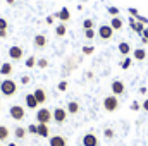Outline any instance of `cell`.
I'll list each match as a JSON object with an SVG mask.
<instances>
[{"instance_id":"31","label":"cell","mask_w":148,"mask_h":146,"mask_svg":"<svg viewBox=\"0 0 148 146\" xmlns=\"http://www.w3.org/2000/svg\"><path fill=\"white\" fill-rule=\"evenodd\" d=\"M57 89H59V91H62V93H64V91H67V81H60V83L57 84Z\"/></svg>"},{"instance_id":"7","label":"cell","mask_w":148,"mask_h":146,"mask_svg":"<svg viewBox=\"0 0 148 146\" xmlns=\"http://www.w3.org/2000/svg\"><path fill=\"white\" fill-rule=\"evenodd\" d=\"M52 113H53V122H57V124H64V122H66V119H67V110H66V108L57 107Z\"/></svg>"},{"instance_id":"26","label":"cell","mask_w":148,"mask_h":146,"mask_svg":"<svg viewBox=\"0 0 148 146\" xmlns=\"http://www.w3.org/2000/svg\"><path fill=\"white\" fill-rule=\"evenodd\" d=\"M131 64H133V59H129V57H126V59H124V60L121 62V67H122V69L126 71V69H129V67H131Z\"/></svg>"},{"instance_id":"20","label":"cell","mask_w":148,"mask_h":146,"mask_svg":"<svg viewBox=\"0 0 148 146\" xmlns=\"http://www.w3.org/2000/svg\"><path fill=\"white\" fill-rule=\"evenodd\" d=\"M26 132H28V129L23 127V126H17V127L14 129V136H16L17 139H24V138H26Z\"/></svg>"},{"instance_id":"17","label":"cell","mask_w":148,"mask_h":146,"mask_svg":"<svg viewBox=\"0 0 148 146\" xmlns=\"http://www.w3.org/2000/svg\"><path fill=\"white\" fill-rule=\"evenodd\" d=\"M38 136L40 138H50V127H48V124H38Z\"/></svg>"},{"instance_id":"37","label":"cell","mask_w":148,"mask_h":146,"mask_svg":"<svg viewBox=\"0 0 148 146\" xmlns=\"http://www.w3.org/2000/svg\"><path fill=\"white\" fill-rule=\"evenodd\" d=\"M7 28H9V23L3 17H0V29H7Z\"/></svg>"},{"instance_id":"44","label":"cell","mask_w":148,"mask_h":146,"mask_svg":"<svg viewBox=\"0 0 148 146\" xmlns=\"http://www.w3.org/2000/svg\"><path fill=\"white\" fill-rule=\"evenodd\" d=\"M5 2H7L9 5H14V3H16V0H5Z\"/></svg>"},{"instance_id":"19","label":"cell","mask_w":148,"mask_h":146,"mask_svg":"<svg viewBox=\"0 0 148 146\" xmlns=\"http://www.w3.org/2000/svg\"><path fill=\"white\" fill-rule=\"evenodd\" d=\"M0 74L5 76V77L10 76V74H12V64H10V62H3V64L0 65Z\"/></svg>"},{"instance_id":"42","label":"cell","mask_w":148,"mask_h":146,"mask_svg":"<svg viewBox=\"0 0 148 146\" xmlns=\"http://www.w3.org/2000/svg\"><path fill=\"white\" fill-rule=\"evenodd\" d=\"M0 38H7V29H0Z\"/></svg>"},{"instance_id":"35","label":"cell","mask_w":148,"mask_h":146,"mask_svg":"<svg viewBox=\"0 0 148 146\" xmlns=\"http://www.w3.org/2000/svg\"><path fill=\"white\" fill-rule=\"evenodd\" d=\"M127 12H129V16H131V17H136V16H140L138 9H134V7H129V9H127Z\"/></svg>"},{"instance_id":"14","label":"cell","mask_w":148,"mask_h":146,"mask_svg":"<svg viewBox=\"0 0 148 146\" xmlns=\"http://www.w3.org/2000/svg\"><path fill=\"white\" fill-rule=\"evenodd\" d=\"M117 50H119V53H121L122 57H129V53H131V45H129L127 41H121V43L117 45Z\"/></svg>"},{"instance_id":"12","label":"cell","mask_w":148,"mask_h":146,"mask_svg":"<svg viewBox=\"0 0 148 146\" xmlns=\"http://www.w3.org/2000/svg\"><path fill=\"white\" fill-rule=\"evenodd\" d=\"M33 95H35V98H36L38 105H43V103L47 102V91H45L43 88H36V89L33 91Z\"/></svg>"},{"instance_id":"41","label":"cell","mask_w":148,"mask_h":146,"mask_svg":"<svg viewBox=\"0 0 148 146\" xmlns=\"http://www.w3.org/2000/svg\"><path fill=\"white\" fill-rule=\"evenodd\" d=\"M141 38H145V40L148 41V26L145 28V31H143V35H141Z\"/></svg>"},{"instance_id":"34","label":"cell","mask_w":148,"mask_h":146,"mask_svg":"<svg viewBox=\"0 0 148 146\" xmlns=\"http://www.w3.org/2000/svg\"><path fill=\"white\" fill-rule=\"evenodd\" d=\"M134 19H136L138 23H141V24H145V26H148V19L145 17V16H141V14H140V16H136Z\"/></svg>"},{"instance_id":"28","label":"cell","mask_w":148,"mask_h":146,"mask_svg":"<svg viewBox=\"0 0 148 146\" xmlns=\"http://www.w3.org/2000/svg\"><path fill=\"white\" fill-rule=\"evenodd\" d=\"M36 65L40 67V69H47V67H48V60H47V59H38Z\"/></svg>"},{"instance_id":"25","label":"cell","mask_w":148,"mask_h":146,"mask_svg":"<svg viewBox=\"0 0 148 146\" xmlns=\"http://www.w3.org/2000/svg\"><path fill=\"white\" fill-rule=\"evenodd\" d=\"M93 26H95L93 19H84L83 21V29H93Z\"/></svg>"},{"instance_id":"40","label":"cell","mask_w":148,"mask_h":146,"mask_svg":"<svg viewBox=\"0 0 148 146\" xmlns=\"http://www.w3.org/2000/svg\"><path fill=\"white\" fill-rule=\"evenodd\" d=\"M141 108L145 110V112H148V98H147V100H143V105H141Z\"/></svg>"},{"instance_id":"48","label":"cell","mask_w":148,"mask_h":146,"mask_svg":"<svg viewBox=\"0 0 148 146\" xmlns=\"http://www.w3.org/2000/svg\"><path fill=\"white\" fill-rule=\"evenodd\" d=\"M0 146H2V145H0Z\"/></svg>"},{"instance_id":"22","label":"cell","mask_w":148,"mask_h":146,"mask_svg":"<svg viewBox=\"0 0 148 146\" xmlns=\"http://www.w3.org/2000/svg\"><path fill=\"white\" fill-rule=\"evenodd\" d=\"M55 35H57V36H60V38L66 36V35H67V26H66L64 23H60V24L55 28Z\"/></svg>"},{"instance_id":"43","label":"cell","mask_w":148,"mask_h":146,"mask_svg":"<svg viewBox=\"0 0 148 146\" xmlns=\"http://www.w3.org/2000/svg\"><path fill=\"white\" fill-rule=\"evenodd\" d=\"M140 93H141V95H145V93H147V88H145V86H143V88H140Z\"/></svg>"},{"instance_id":"13","label":"cell","mask_w":148,"mask_h":146,"mask_svg":"<svg viewBox=\"0 0 148 146\" xmlns=\"http://www.w3.org/2000/svg\"><path fill=\"white\" fill-rule=\"evenodd\" d=\"M47 36L45 35H41V33H38L36 36L33 38V45H35V48H45L47 46Z\"/></svg>"},{"instance_id":"15","label":"cell","mask_w":148,"mask_h":146,"mask_svg":"<svg viewBox=\"0 0 148 146\" xmlns=\"http://www.w3.org/2000/svg\"><path fill=\"white\" fill-rule=\"evenodd\" d=\"M133 59L138 60V62H143L147 59V50L145 48H134L133 50Z\"/></svg>"},{"instance_id":"4","label":"cell","mask_w":148,"mask_h":146,"mask_svg":"<svg viewBox=\"0 0 148 146\" xmlns=\"http://www.w3.org/2000/svg\"><path fill=\"white\" fill-rule=\"evenodd\" d=\"M9 113H10V117L14 120H23L26 117V110H24V107H21V105H12L9 108Z\"/></svg>"},{"instance_id":"2","label":"cell","mask_w":148,"mask_h":146,"mask_svg":"<svg viewBox=\"0 0 148 146\" xmlns=\"http://www.w3.org/2000/svg\"><path fill=\"white\" fill-rule=\"evenodd\" d=\"M103 108L107 110L109 113L115 112V110L119 108V98H117L115 95H109V96H105V98H103Z\"/></svg>"},{"instance_id":"46","label":"cell","mask_w":148,"mask_h":146,"mask_svg":"<svg viewBox=\"0 0 148 146\" xmlns=\"http://www.w3.org/2000/svg\"><path fill=\"white\" fill-rule=\"evenodd\" d=\"M81 2H86V0H81Z\"/></svg>"},{"instance_id":"23","label":"cell","mask_w":148,"mask_h":146,"mask_svg":"<svg viewBox=\"0 0 148 146\" xmlns=\"http://www.w3.org/2000/svg\"><path fill=\"white\" fill-rule=\"evenodd\" d=\"M9 136H10V131H9V127H5V126H0V141H7V139H9Z\"/></svg>"},{"instance_id":"30","label":"cell","mask_w":148,"mask_h":146,"mask_svg":"<svg viewBox=\"0 0 148 146\" xmlns=\"http://www.w3.org/2000/svg\"><path fill=\"white\" fill-rule=\"evenodd\" d=\"M103 136H105L107 139H112V138L115 136V132H114V129H110V127H107V129L103 131Z\"/></svg>"},{"instance_id":"5","label":"cell","mask_w":148,"mask_h":146,"mask_svg":"<svg viewBox=\"0 0 148 146\" xmlns=\"http://www.w3.org/2000/svg\"><path fill=\"white\" fill-rule=\"evenodd\" d=\"M98 36L102 38L103 41L112 40V36H114V29L110 28V24H102V26L98 28Z\"/></svg>"},{"instance_id":"36","label":"cell","mask_w":148,"mask_h":146,"mask_svg":"<svg viewBox=\"0 0 148 146\" xmlns=\"http://www.w3.org/2000/svg\"><path fill=\"white\" fill-rule=\"evenodd\" d=\"M29 83H31V77H29V76H23V77H21V84L26 86V84H29Z\"/></svg>"},{"instance_id":"27","label":"cell","mask_w":148,"mask_h":146,"mask_svg":"<svg viewBox=\"0 0 148 146\" xmlns=\"http://www.w3.org/2000/svg\"><path fill=\"white\" fill-rule=\"evenodd\" d=\"M84 55H91L93 52H95V46L93 45H86V46H83V50H81Z\"/></svg>"},{"instance_id":"16","label":"cell","mask_w":148,"mask_h":146,"mask_svg":"<svg viewBox=\"0 0 148 146\" xmlns=\"http://www.w3.org/2000/svg\"><path fill=\"white\" fill-rule=\"evenodd\" d=\"M24 100H26V108H31V110L38 108V102H36V98H35L33 93H28Z\"/></svg>"},{"instance_id":"29","label":"cell","mask_w":148,"mask_h":146,"mask_svg":"<svg viewBox=\"0 0 148 146\" xmlns=\"http://www.w3.org/2000/svg\"><path fill=\"white\" fill-rule=\"evenodd\" d=\"M107 12H109V14H110L112 17H117V16H119V12H121V10H119V9H117V7H114V5H110V7H109V9H107Z\"/></svg>"},{"instance_id":"8","label":"cell","mask_w":148,"mask_h":146,"mask_svg":"<svg viewBox=\"0 0 148 146\" xmlns=\"http://www.w3.org/2000/svg\"><path fill=\"white\" fill-rule=\"evenodd\" d=\"M110 89H112V95H115V96H121V95H124V91H126V86H124V83H122V81L115 79V81H112Z\"/></svg>"},{"instance_id":"1","label":"cell","mask_w":148,"mask_h":146,"mask_svg":"<svg viewBox=\"0 0 148 146\" xmlns=\"http://www.w3.org/2000/svg\"><path fill=\"white\" fill-rule=\"evenodd\" d=\"M0 93L3 95V96H14L16 93H17V84H16V81H12V79H3L2 83H0Z\"/></svg>"},{"instance_id":"39","label":"cell","mask_w":148,"mask_h":146,"mask_svg":"<svg viewBox=\"0 0 148 146\" xmlns=\"http://www.w3.org/2000/svg\"><path fill=\"white\" fill-rule=\"evenodd\" d=\"M53 19H55V16H47L45 23H47V24H53Z\"/></svg>"},{"instance_id":"11","label":"cell","mask_w":148,"mask_h":146,"mask_svg":"<svg viewBox=\"0 0 148 146\" xmlns=\"http://www.w3.org/2000/svg\"><path fill=\"white\" fill-rule=\"evenodd\" d=\"M48 145L50 146H67V141H66V138L64 136H50L48 138Z\"/></svg>"},{"instance_id":"45","label":"cell","mask_w":148,"mask_h":146,"mask_svg":"<svg viewBox=\"0 0 148 146\" xmlns=\"http://www.w3.org/2000/svg\"><path fill=\"white\" fill-rule=\"evenodd\" d=\"M7 146H17V145H16V143H9Z\"/></svg>"},{"instance_id":"21","label":"cell","mask_w":148,"mask_h":146,"mask_svg":"<svg viewBox=\"0 0 148 146\" xmlns=\"http://www.w3.org/2000/svg\"><path fill=\"white\" fill-rule=\"evenodd\" d=\"M77 112H79V103H77V102H69V103H67V113L76 115Z\"/></svg>"},{"instance_id":"32","label":"cell","mask_w":148,"mask_h":146,"mask_svg":"<svg viewBox=\"0 0 148 146\" xmlns=\"http://www.w3.org/2000/svg\"><path fill=\"white\" fill-rule=\"evenodd\" d=\"M84 38L86 40H93L95 38V29H84Z\"/></svg>"},{"instance_id":"3","label":"cell","mask_w":148,"mask_h":146,"mask_svg":"<svg viewBox=\"0 0 148 146\" xmlns=\"http://www.w3.org/2000/svg\"><path fill=\"white\" fill-rule=\"evenodd\" d=\"M36 120L38 124H50L53 120V113L48 108H40L36 112Z\"/></svg>"},{"instance_id":"33","label":"cell","mask_w":148,"mask_h":146,"mask_svg":"<svg viewBox=\"0 0 148 146\" xmlns=\"http://www.w3.org/2000/svg\"><path fill=\"white\" fill-rule=\"evenodd\" d=\"M28 132L29 134H38V126L36 124H29L28 126Z\"/></svg>"},{"instance_id":"18","label":"cell","mask_w":148,"mask_h":146,"mask_svg":"<svg viewBox=\"0 0 148 146\" xmlns=\"http://www.w3.org/2000/svg\"><path fill=\"white\" fill-rule=\"evenodd\" d=\"M122 26H124V23H122V19H121L119 16L110 19V28L114 29V31H121V29H122Z\"/></svg>"},{"instance_id":"38","label":"cell","mask_w":148,"mask_h":146,"mask_svg":"<svg viewBox=\"0 0 148 146\" xmlns=\"http://www.w3.org/2000/svg\"><path fill=\"white\" fill-rule=\"evenodd\" d=\"M140 108H141V105H140L138 102H133V103H131V110H133V112H138Z\"/></svg>"},{"instance_id":"47","label":"cell","mask_w":148,"mask_h":146,"mask_svg":"<svg viewBox=\"0 0 148 146\" xmlns=\"http://www.w3.org/2000/svg\"><path fill=\"white\" fill-rule=\"evenodd\" d=\"M0 108H2V105H0Z\"/></svg>"},{"instance_id":"6","label":"cell","mask_w":148,"mask_h":146,"mask_svg":"<svg viewBox=\"0 0 148 146\" xmlns=\"http://www.w3.org/2000/svg\"><path fill=\"white\" fill-rule=\"evenodd\" d=\"M9 57H10L14 62H17V60H21V59L24 57V50H23L19 45H12V46L9 48Z\"/></svg>"},{"instance_id":"24","label":"cell","mask_w":148,"mask_h":146,"mask_svg":"<svg viewBox=\"0 0 148 146\" xmlns=\"http://www.w3.org/2000/svg\"><path fill=\"white\" fill-rule=\"evenodd\" d=\"M36 57H33V55H31V57H28V59H26V67H28V69H33V67H35V65H36Z\"/></svg>"},{"instance_id":"10","label":"cell","mask_w":148,"mask_h":146,"mask_svg":"<svg viewBox=\"0 0 148 146\" xmlns=\"http://www.w3.org/2000/svg\"><path fill=\"white\" fill-rule=\"evenodd\" d=\"M53 16H55V19H59V21H60V23H64V24L71 19V12H69V9H67V7H62V9H60L59 12H55Z\"/></svg>"},{"instance_id":"9","label":"cell","mask_w":148,"mask_h":146,"mask_svg":"<svg viewBox=\"0 0 148 146\" xmlns=\"http://www.w3.org/2000/svg\"><path fill=\"white\" fill-rule=\"evenodd\" d=\"M81 143L83 146H98V138L93 134V132H86L84 136H83V139H81Z\"/></svg>"}]
</instances>
